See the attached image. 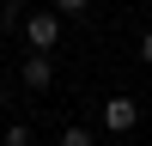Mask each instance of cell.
Returning <instances> with one entry per match:
<instances>
[{
    "mask_svg": "<svg viewBox=\"0 0 152 146\" xmlns=\"http://www.w3.org/2000/svg\"><path fill=\"white\" fill-rule=\"evenodd\" d=\"M0 36H6V24H0Z\"/></svg>",
    "mask_w": 152,
    "mask_h": 146,
    "instance_id": "9c48e42d",
    "label": "cell"
},
{
    "mask_svg": "<svg viewBox=\"0 0 152 146\" xmlns=\"http://www.w3.org/2000/svg\"><path fill=\"white\" fill-rule=\"evenodd\" d=\"M140 61H146V67H152V31L140 36Z\"/></svg>",
    "mask_w": 152,
    "mask_h": 146,
    "instance_id": "52a82bcc",
    "label": "cell"
},
{
    "mask_svg": "<svg viewBox=\"0 0 152 146\" xmlns=\"http://www.w3.org/2000/svg\"><path fill=\"white\" fill-rule=\"evenodd\" d=\"M0 6H6V0H0Z\"/></svg>",
    "mask_w": 152,
    "mask_h": 146,
    "instance_id": "30bf717a",
    "label": "cell"
},
{
    "mask_svg": "<svg viewBox=\"0 0 152 146\" xmlns=\"http://www.w3.org/2000/svg\"><path fill=\"white\" fill-rule=\"evenodd\" d=\"M85 6H91V0H55V12H61V18H73V12H85Z\"/></svg>",
    "mask_w": 152,
    "mask_h": 146,
    "instance_id": "8992f818",
    "label": "cell"
},
{
    "mask_svg": "<svg viewBox=\"0 0 152 146\" xmlns=\"http://www.w3.org/2000/svg\"><path fill=\"white\" fill-rule=\"evenodd\" d=\"M24 43L43 49V55H55V43H61V12H55V6H49V12H24Z\"/></svg>",
    "mask_w": 152,
    "mask_h": 146,
    "instance_id": "6da1fadb",
    "label": "cell"
},
{
    "mask_svg": "<svg viewBox=\"0 0 152 146\" xmlns=\"http://www.w3.org/2000/svg\"><path fill=\"white\" fill-rule=\"evenodd\" d=\"M61 146H97V134L85 122H73V128H61Z\"/></svg>",
    "mask_w": 152,
    "mask_h": 146,
    "instance_id": "277c9868",
    "label": "cell"
},
{
    "mask_svg": "<svg viewBox=\"0 0 152 146\" xmlns=\"http://www.w3.org/2000/svg\"><path fill=\"white\" fill-rule=\"evenodd\" d=\"M0 140H6V146H31V122H6Z\"/></svg>",
    "mask_w": 152,
    "mask_h": 146,
    "instance_id": "5b68a950",
    "label": "cell"
},
{
    "mask_svg": "<svg viewBox=\"0 0 152 146\" xmlns=\"http://www.w3.org/2000/svg\"><path fill=\"white\" fill-rule=\"evenodd\" d=\"M18 79L31 85V91H49V85H55V55H43V49H31V55L18 61Z\"/></svg>",
    "mask_w": 152,
    "mask_h": 146,
    "instance_id": "3957f363",
    "label": "cell"
},
{
    "mask_svg": "<svg viewBox=\"0 0 152 146\" xmlns=\"http://www.w3.org/2000/svg\"><path fill=\"white\" fill-rule=\"evenodd\" d=\"M0 110H6V79H0Z\"/></svg>",
    "mask_w": 152,
    "mask_h": 146,
    "instance_id": "ba28073f",
    "label": "cell"
},
{
    "mask_svg": "<svg viewBox=\"0 0 152 146\" xmlns=\"http://www.w3.org/2000/svg\"><path fill=\"white\" fill-rule=\"evenodd\" d=\"M134 122H140V104L128 91H110L104 97V134H134Z\"/></svg>",
    "mask_w": 152,
    "mask_h": 146,
    "instance_id": "7a4b0ae2",
    "label": "cell"
},
{
    "mask_svg": "<svg viewBox=\"0 0 152 146\" xmlns=\"http://www.w3.org/2000/svg\"><path fill=\"white\" fill-rule=\"evenodd\" d=\"M0 146H6V140H0Z\"/></svg>",
    "mask_w": 152,
    "mask_h": 146,
    "instance_id": "8fae6325",
    "label": "cell"
}]
</instances>
